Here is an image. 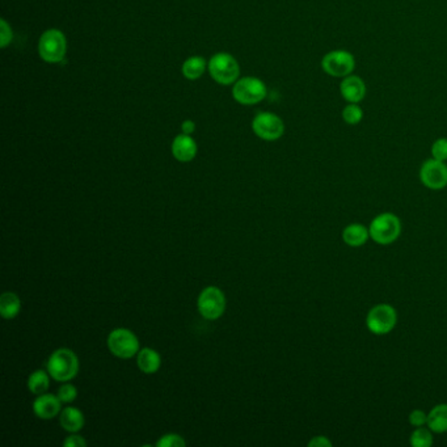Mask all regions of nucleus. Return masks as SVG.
<instances>
[{"instance_id": "17", "label": "nucleus", "mask_w": 447, "mask_h": 447, "mask_svg": "<svg viewBox=\"0 0 447 447\" xmlns=\"http://www.w3.org/2000/svg\"><path fill=\"white\" fill-rule=\"evenodd\" d=\"M368 238H370V231L364 225H359V223L349 225L343 231V241L346 245L353 248L364 245Z\"/></svg>"}, {"instance_id": "28", "label": "nucleus", "mask_w": 447, "mask_h": 447, "mask_svg": "<svg viewBox=\"0 0 447 447\" xmlns=\"http://www.w3.org/2000/svg\"><path fill=\"white\" fill-rule=\"evenodd\" d=\"M409 423L413 426L416 428H420V426H424L426 423H428V414L424 412V411H420V409H416L413 411L409 414Z\"/></svg>"}, {"instance_id": "31", "label": "nucleus", "mask_w": 447, "mask_h": 447, "mask_svg": "<svg viewBox=\"0 0 447 447\" xmlns=\"http://www.w3.org/2000/svg\"><path fill=\"white\" fill-rule=\"evenodd\" d=\"M181 130H183L184 134H188V136H190L192 133H195V122H193L192 120H186V121H184L183 125H181Z\"/></svg>"}, {"instance_id": "15", "label": "nucleus", "mask_w": 447, "mask_h": 447, "mask_svg": "<svg viewBox=\"0 0 447 447\" xmlns=\"http://www.w3.org/2000/svg\"><path fill=\"white\" fill-rule=\"evenodd\" d=\"M59 421L60 425L65 430L71 432V433H76L83 429L84 426V414L81 412V409L75 408V407H66L59 416Z\"/></svg>"}, {"instance_id": "13", "label": "nucleus", "mask_w": 447, "mask_h": 447, "mask_svg": "<svg viewBox=\"0 0 447 447\" xmlns=\"http://www.w3.org/2000/svg\"><path fill=\"white\" fill-rule=\"evenodd\" d=\"M60 404L62 402L57 395L42 393V395H38V398L33 403V412L38 418L50 420L62 412Z\"/></svg>"}, {"instance_id": "22", "label": "nucleus", "mask_w": 447, "mask_h": 447, "mask_svg": "<svg viewBox=\"0 0 447 447\" xmlns=\"http://www.w3.org/2000/svg\"><path fill=\"white\" fill-rule=\"evenodd\" d=\"M364 118V111L358 104L349 103L343 109V120L348 125H358Z\"/></svg>"}, {"instance_id": "24", "label": "nucleus", "mask_w": 447, "mask_h": 447, "mask_svg": "<svg viewBox=\"0 0 447 447\" xmlns=\"http://www.w3.org/2000/svg\"><path fill=\"white\" fill-rule=\"evenodd\" d=\"M57 396L62 403L74 402L76 399V396H78V390H76V387L74 384L66 383V384H62L59 387Z\"/></svg>"}, {"instance_id": "19", "label": "nucleus", "mask_w": 447, "mask_h": 447, "mask_svg": "<svg viewBox=\"0 0 447 447\" xmlns=\"http://www.w3.org/2000/svg\"><path fill=\"white\" fill-rule=\"evenodd\" d=\"M426 425L436 433L447 432V404H439L428 413Z\"/></svg>"}, {"instance_id": "27", "label": "nucleus", "mask_w": 447, "mask_h": 447, "mask_svg": "<svg viewBox=\"0 0 447 447\" xmlns=\"http://www.w3.org/2000/svg\"><path fill=\"white\" fill-rule=\"evenodd\" d=\"M0 38H1L0 46L3 49L10 45L12 40V29L6 20H0Z\"/></svg>"}, {"instance_id": "14", "label": "nucleus", "mask_w": 447, "mask_h": 447, "mask_svg": "<svg viewBox=\"0 0 447 447\" xmlns=\"http://www.w3.org/2000/svg\"><path fill=\"white\" fill-rule=\"evenodd\" d=\"M172 154L179 161L186 163L193 161L197 155V143L195 139L188 134L177 136L173 140Z\"/></svg>"}, {"instance_id": "21", "label": "nucleus", "mask_w": 447, "mask_h": 447, "mask_svg": "<svg viewBox=\"0 0 447 447\" xmlns=\"http://www.w3.org/2000/svg\"><path fill=\"white\" fill-rule=\"evenodd\" d=\"M49 373H46L44 370H35V373L31 374V377L28 379V389L35 393V395H42L46 393V391L49 390L50 386V378H49Z\"/></svg>"}, {"instance_id": "16", "label": "nucleus", "mask_w": 447, "mask_h": 447, "mask_svg": "<svg viewBox=\"0 0 447 447\" xmlns=\"http://www.w3.org/2000/svg\"><path fill=\"white\" fill-rule=\"evenodd\" d=\"M137 364L145 374H154L161 368V355L151 348H145L138 352Z\"/></svg>"}, {"instance_id": "8", "label": "nucleus", "mask_w": 447, "mask_h": 447, "mask_svg": "<svg viewBox=\"0 0 447 447\" xmlns=\"http://www.w3.org/2000/svg\"><path fill=\"white\" fill-rule=\"evenodd\" d=\"M398 321L395 309L390 304H378L368 311L366 325L368 331L374 334L390 333Z\"/></svg>"}, {"instance_id": "29", "label": "nucleus", "mask_w": 447, "mask_h": 447, "mask_svg": "<svg viewBox=\"0 0 447 447\" xmlns=\"http://www.w3.org/2000/svg\"><path fill=\"white\" fill-rule=\"evenodd\" d=\"M63 446L66 447H84L87 446V441L81 436H70L63 441Z\"/></svg>"}, {"instance_id": "4", "label": "nucleus", "mask_w": 447, "mask_h": 447, "mask_svg": "<svg viewBox=\"0 0 447 447\" xmlns=\"http://www.w3.org/2000/svg\"><path fill=\"white\" fill-rule=\"evenodd\" d=\"M209 72L219 84L229 86L239 78L241 67L229 53H217L209 62Z\"/></svg>"}, {"instance_id": "11", "label": "nucleus", "mask_w": 447, "mask_h": 447, "mask_svg": "<svg viewBox=\"0 0 447 447\" xmlns=\"http://www.w3.org/2000/svg\"><path fill=\"white\" fill-rule=\"evenodd\" d=\"M420 180L426 188L439 190L447 186V165L445 161L432 158L425 161L420 170Z\"/></svg>"}, {"instance_id": "6", "label": "nucleus", "mask_w": 447, "mask_h": 447, "mask_svg": "<svg viewBox=\"0 0 447 447\" xmlns=\"http://www.w3.org/2000/svg\"><path fill=\"white\" fill-rule=\"evenodd\" d=\"M266 86L259 78H241L236 81L232 90L234 99L243 105H253L263 101L266 97Z\"/></svg>"}, {"instance_id": "10", "label": "nucleus", "mask_w": 447, "mask_h": 447, "mask_svg": "<svg viewBox=\"0 0 447 447\" xmlns=\"http://www.w3.org/2000/svg\"><path fill=\"white\" fill-rule=\"evenodd\" d=\"M252 129L257 137L272 142L284 136L285 124L275 113L261 112L253 118Z\"/></svg>"}, {"instance_id": "3", "label": "nucleus", "mask_w": 447, "mask_h": 447, "mask_svg": "<svg viewBox=\"0 0 447 447\" xmlns=\"http://www.w3.org/2000/svg\"><path fill=\"white\" fill-rule=\"evenodd\" d=\"M67 50V41L65 35L58 29H49L40 37L38 53L47 63L60 62Z\"/></svg>"}, {"instance_id": "1", "label": "nucleus", "mask_w": 447, "mask_h": 447, "mask_svg": "<svg viewBox=\"0 0 447 447\" xmlns=\"http://www.w3.org/2000/svg\"><path fill=\"white\" fill-rule=\"evenodd\" d=\"M79 371L78 356L67 348L56 350L47 361V373L58 382H69Z\"/></svg>"}, {"instance_id": "5", "label": "nucleus", "mask_w": 447, "mask_h": 447, "mask_svg": "<svg viewBox=\"0 0 447 447\" xmlns=\"http://www.w3.org/2000/svg\"><path fill=\"white\" fill-rule=\"evenodd\" d=\"M321 69L333 78H345L353 74L356 59L348 50H332L321 59Z\"/></svg>"}, {"instance_id": "20", "label": "nucleus", "mask_w": 447, "mask_h": 447, "mask_svg": "<svg viewBox=\"0 0 447 447\" xmlns=\"http://www.w3.org/2000/svg\"><path fill=\"white\" fill-rule=\"evenodd\" d=\"M206 70V60L202 57H190L184 62V76L189 81L200 79Z\"/></svg>"}, {"instance_id": "26", "label": "nucleus", "mask_w": 447, "mask_h": 447, "mask_svg": "<svg viewBox=\"0 0 447 447\" xmlns=\"http://www.w3.org/2000/svg\"><path fill=\"white\" fill-rule=\"evenodd\" d=\"M158 447H184L185 441L179 434H165L156 442Z\"/></svg>"}, {"instance_id": "2", "label": "nucleus", "mask_w": 447, "mask_h": 447, "mask_svg": "<svg viewBox=\"0 0 447 447\" xmlns=\"http://www.w3.org/2000/svg\"><path fill=\"white\" fill-rule=\"evenodd\" d=\"M368 231L373 241L382 245H387L399 238L402 232V223L395 214L383 213L371 222Z\"/></svg>"}, {"instance_id": "12", "label": "nucleus", "mask_w": 447, "mask_h": 447, "mask_svg": "<svg viewBox=\"0 0 447 447\" xmlns=\"http://www.w3.org/2000/svg\"><path fill=\"white\" fill-rule=\"evenodd\" d=\"M340 92L348 103L358 104L366 96V84L362 81V78L350 74L343 78L340 84Z\"/></svg>"}, {"instance_id": "7", "label": "nucleus", "mask_w": 447, "mask_h": 447, "mask_svg": "<svg viewBox=\"0 0 447 447\" xmlns=\"http://www.w3.org/2000/svg\"><path fill=\"white\" fill-rule=\"evenodd\" d=\"M197 307L207 320H217L226 309V297L218 287H206L198 297Z\"/></svg>"}, {"instance_id": "23", "label": "nucleus", "mask_w": 447, "mask_h": 447, "mask_svg": "<svg viewBox=\"0 0 447 447\" xmlns=\"http://www.w3.org/2000/svg\"><path fill=\"white\" fill-rule=\"evenodd\" d=\"M433 444L432 433L423 426L417 428L411 436V445L413 447H430Z\"/></svg>"}, {"instance_id": "18", "label": "nucleus", "mask_w": 447, "mask_h": 447, "mask_svg": "<svg viewBox=\"0 0 447 447\" xmlns=\"http://www.w3.org/2000/svg\"><path fill=\"white\" fill-rule=\"evenodd\" d=\"M20 310H22V302L15 293L7 291L0 297V314L4 319L11 320L19 315Z\"/></svg>"}, {"instance_id": "9", "label": "nucleus", "mask_w": 447, "mask_h": 447, "mask_svg": "<svg viewBox=\"0 0 447 447\" xmlns=\"http://www.w3.org/2000/svg\"><path fill=\"white\" fill-rule=\"evenodd\" d=\"M111 352L118 358H131L139 352L137 336L127 328H117L108 337Z\"/></svg>"}, {"instance_id": "25", "label": "nucleus", "mask_w": 447, "mask_h": 447, "mask_svg": "<svg viewBox=\"0 0 447 447\" xmlns=\"http://www.w3.org/2000/svg\"><path fill=\"white\" fill-rule=\"evenodd\" d=\"M432 156L437 161H447V138H439L433 143Z\"/></svg>"}, {"instance_id": "30", "label": "nucleus", "mask_w": 447, "mask_h": 447, "mask_svg": "<svg viewBox=\"0 0 447 447\" xmlns=\"http://www.w3.org/2000/svg\"><path fill=\"white\" fill-rule=\"evenodd\" d=\"M309 446H332V442L328 441L325 437H315L314 439H311L310 442H309Z\"/></svg>"}]
</instances>
